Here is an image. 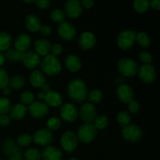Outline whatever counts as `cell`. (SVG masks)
<instances>
[{"instance_id":"681fc988","label":"cell","mask_w":160,"mask_h":160,"mask_svg":"<svg viewBox=\"0 0 160 160\" xmlns=\"http://www.w3.org/2000/svg\"><path fill=\"white\" fill-rule=\"evenodd\" d=\"M150 7L154 10H159L160 9V0H152L150 2Z\"/></svg>"},{"instance_id":"ac0fdd59","label":"cell","mask_w":160,"mask_h":160,"mask_svg":"<svg viewBox=\"0 0 160 160\" xmlns=\"http://www.w3.org/2000/svg\"><path fill=\"white\" fill-rule=\"evenodd\" d=\"M44 102L50 107L57 108L62 105L63 98L62 95L56 91H49L47 93H45L44 96Z\"/></svg>"},{"instance_id":"db71d44e","label":"cell","mask_w":160,"mask_h":160,"mask_svg":"<svg viewBox=\"0 0 160 160\" xmlns=\"http://www.w3.org/2000/svg\"><path fill=\"white\" fill-rule=\"evenodd\" d=\"M8 160H24V159L20 156H9V158L8 159Z\"/></svg>"},{"instance_id":"e0dca14e","label":"cell","mask_w":160,"mask_h":160,"mask_svg":"<svg viewBox=\"0 0 160 160\" xmlns=\"http://www.w3.org/2000/svg\"><path fill=\"white\" fill-rule=\"evenodd\" d=\"M22 62L28 70H36L41 63V56L34 51H27Z\"/></svg>"},{"instance_id":"7dc6e473","label":"cell","mask_w":160,"mask_h":160,"mask_svg":"<svg viewBox=\"0 0 160 160\" xmlns=\"http://www.w3.org/2000/svg\"><path fill=\"white\" fill-rule=\"evenodd\" d=\"M10 117L6 115V114L0 116V126L1 127H3V128L7 127L10 123Z\"/></svg>"},{"instance_id":"816d5d0a","label":"cell","mask_w":160,"mask_h":160,"mask_svg":"<svg viewBox=\"0 0 160 160\" xmlns=\"http://www.w3.org/2000/svg\"><path fill=\"white\" fill-rule=\"evenodd\" d=\"M51 91V85L49 84H45L43 87L42 88V92L44 93H47L48 92Z\"/></svg>"},{"instance_id":"cb8c5ba5","label":"cell","mask_w":160,"mask_h":160,"mask_svg":"<svg viewBox=\"0 0 160 160\" xmlns=\"http://www.w3.org/2000/svg\"><path fill=\"white\" fill-rule=\"evenodd\" d=\"M51 46L52 45L49 41L45 38H40L36 41L34 43V48H35L34 52L40 56H45L48 54H50Z\"/></svg>"},{"instance_id":"d590c367","label":"cell","mask_w":160,"mask_h":160,"mask_svg":"<svg viewBox=\"0 0 160 160\" xmlns=\"http://www.w3.org/2000/svg\"><path fill=\"white\" fill-rule=\"evenodd\" d=\"M32 136L29 134H22L18 137L17 140V145L20 148H26L32 143Z\"/></svg>"},{"instance_id":"603a6c76","label":"cell","mask_w":160,"mask_h":160,"mask_svg":"<svg viewBox=\"0 0 160 160\" xmlns=\"http://www.w3.org/2000/svg\"><path fill=\"white\" fill-rule=\"evenodd\" d=\"M30 83L37 88H42L46 84V77L42 70H34L30 75Z\"/></svg>"},{"instance_id":"3957f363","label":"cell","mask_w":160,"mask_h":160,"mask_svg":"<svg viewBox=\"0 0 160 160\" xmlns=\"http://www.w3.org/2000/svg\"><path fill=\"white\" fill-rule=\"evenodd\" d=\"M138 64L131 58H123L117 62V69L120 74L126 78H133L138 70Z\"/></svg>"},{"instance_id":"f35d334b","label":"cell","mask_w":160,"mask_h":160,"mask_svg":"<svg viewBox=\"0 0 160 160\" xmlns=\"http://www.w3.org/2000/svg\"><path fill=\"white\" fill-rule=\"evenodd\" d=\"M11 107L10 100L6 97H0V116L9 112Z\"/></svg>"},{"instance_id":"bcb514c9","label":"cell","mask_w":160,"mask_h":160,"mask_svg":"<svg viewBox=\"0 0 160 160\" xmlns=\"http://www.w3.org/2000/svg\"><path fill=\"white\" fill-rule=\"evenodd\" d=\"M25 52L21 51L15 49L13 53V57H12V62H22L24 57Z\"/></svg>"},{"instance_id":"60d3db41","label":"cell","mask_w":160,"mask_h":160,"mask_svg":"<svg viewBox=\"0 0 160 160\" xmlns=\"http://www.w3.org/2000/svg\"><path fill=\"white\" fill-rule=\"evenodd\" d=\"M138 58L141 62H143L144 64H151L152 61V56L148 51L140 52L138 54Z\"/></svg>"},{"instance_id":"ee69618b","label":"cell","mask_w":160,"mask_h":160,"mask_svg":"<svg viewBox=\"0 0 160 160\" xmlns=\"http://www.w3.org/2000/svg\"><path fill=\"white\" fill-rule=\"evenodd\" d=\"M39 32H40L41 34L43 35L44 37H48V36L51 35L52 33V28L49 25L43 24L41 26L40 29H39Z\"/></svg>"},{"instance_id":"4dcf8cb0","label":"cell","mask_w":160,"mask_h":160,"mask_svg":"<svg viewBox=\"0 0 160 160\" xmlns=\"http://www.w3.org/2000/svg\"><path fill=\"white\" fill-rule=\"evenodd\" d=\"M17 147V145L12 139H6L2 145V150L5 154L11 156H12Z\"/></svg>"},{"instance_id":"e575fe53","label":"cell","mask_w":160,"mask_h":160,"mask_svg":"<svg viewBox=\"0 0 160 160\" xmlns=\"http://www.w3.org/2000/svg\"><path fill=\"white\" fill-rule=\"evenodd\" d=\"M66 13L64 12V11H62L60 9H55L50 13V17H51V20H52L54 23H61L62 22L65 21L66 20Z\"/></svg>"},{"instance_id":"74e56055","label":"cell","mask_w":160,"mask_h":160,"mask_svg":"<svg viewBox=\"0 0 160 160\" xmlns=\"http://www.w3.org/2000/svg\"><path fill=\"white\" fill-rule=\"evenodd\" d=\"M34 95L30 91H24L20 95V102L24 106H30L34 102Z\"/></svg>"},{"instance_id":"1f68e13d","label":"cell","mask_w":160,"mask_h":160,"mask_svg":"<svg viewBox=\"0 0 160 160\" xmlns=\"http://www.w3.org/2000/svg\"><path fill=\"white\" fill-rule=\"evenodd\" d=\"M133 6L136 12L144 13L150 8V0H134Z\"/></svg>"},{"instance_id":"d6a6232c","label":"cell","mask_w":160,"mask_h":160,"mask_svg":"<svg viewBox=\"0 0 160 160\" xmlns=\"http://www.w3.org/2000/svg\"><path fill=\"white\" fill-rule=\"evenodd\" d=\"M87 98L89 101L88 102L92 103V104L99 103L103 98V93L99 89H94V90L88 92Z\"/></svg>"},{"instance_id":"4fadbf2b","label":"cell","mask_w":160,"mask_h":160,"mask_svg":"<svg viewBox=\"0 0 160 160\" xmlns=\"http://www.w3.org/2000/svg\"><path fill=\"white\" fill-rule=\"evenodd\" d=\"M57 32L60 38L64 41H71L77 36L76 28L67 21L59 23L57 28Z\"/></svg>"},{"instance_id":"d6986e66","label":"cell","mask_w":160,"mask_h":160,"mask_svg":"<svg viewBox=\"0 0 160 160\" xmlns=\"http://www.w3.org/2000/svg\"><path fill=\"white\" fill-rule=\"evenodd\" d=\"M28 112V109L26 106L22 103H17L11 106L9 110V117L13 120H23Z\"/></svg>"},{"instance_id":"f546056e","label":"cell","mask_w":160,"mask_h":160,"mask_svg":"<svg viewBox=\"0 0 160 160\" xmlns=\"http://www.w3.org/2000/svg\"><path fill=\"white\" fill-rule=\"evenodd\" d=\"M117 123H119L122 128H125V127L128 126L131 124V114L128 111H120L118 113L117 117Z\"/></svg>"},{"instance_id":"2e32d148","label":"cell","mask_w":160,"mask_h":160,"mask_svg":"<svg viewBox=\"0 0 160 160\" xmlns=\"http://www.w3.org/2000/svg\"><path fill=\"white\" fill-rule=\"evenodd\" d=\"M117 95L118 99L121 102L125 103V104H128L132 100H134V90L128 84H122L117 88Z\"/></svg>"},{"instance_id":"484cf974","label":"cell","mask_w":160,"mask_h":160,"mask_svg":"<svg viewBox=\"0 0 160 160\" xmlns=\"http://www.w3.org/2000/svg\"><path fill=\"white\" fill-rule=\"evenodd\" d=\"M25 85H26V79L21 74H15L9 79V86L11 89L16 91L21 90L25 87Z\"/></svg>"},{"instance_id":"ffe728a7","label":"cell","mask_w":160,"mask_h":160,"mask_svg":"<svg viewBox=\"0 0 160 160\" xmlns=\"http://www.w3.org/2000/svg\"><path fill=\"white\" fill-rule=\"evenodd\" d=\"M31 45V39L29 34L26 33H21L16 37L14 40V48L18 51L25 52L28 51Z\"/></svg>"},{"instance_id":"8fae6325","label":"cell","mask_w":160,"mask_h":160,"mask_svg":"<svg viewBox=\"0 0 160 160\" xmlns=\"http://www.w3.org/2000/svg\"><path fill=\"white\" fill-rule=\"evenodd\" d=\"M33 142L39 146L45 147L49 145L53 141V134L52 131L47 128H41L34 132L32 136Z\"/></svg>"},{"instance_id":"6f0895ef","label":"cell","mask_w":160,"mask_h":160,"mask_svg":"<svg viewBox=\"0 0 160 160\" xmlns=\"http://www.w3.org/2000/svg\"><path fill=\"white\" fill-rule=\"evenodd\" d=\"M67 160H78V159H76V158H70V159H68Z\"/></svg>"},{"instance_id":"44dd1931","label":"cell","mask_w":160,"mask_h":160,"mask_svg":"<svg viewBox=\"0 0 160 160\" xmlns=\"http://www.w3.org/2000/svg\"><path fill=\"white\" fill-rule=\"evenodd\" d=\"M42 160H62V153L59 148L48 145L42 152Z\"/></svg>"},{"instance_id":"4316f807","label":"cell","mask_w":160,"mask_h":160,"mask_svg":"<svg viewBox=\"0 0 160 160\" xmlns=\"http://www.w3.org/2000/svg\"><path fill=\"white\" fill-rule=\"evenodd\" d=\"M12 36L6 31H0V52L6 51L9 49L12 44Z\"/></svg>"},{"instance_id":"7bdbcfd3","label":"cell","mask_w":160,"mask_h":160,"mask_svg":"<svg viewBox=\"0 0 160 160\" xmlns=\"http://www.w3.org/2000/svg\"><path fill=\"white\" fill-rule=\"evenodd\" d=\"M63 52V48L62 45L59 43H56L51 46V49H50V54L52 56H56V57H59Z\"/></svg>"},{"instance_id":"f5cc1de1","label":"cell","mask_w":160,"mask_h":160,"mask_svg":"<svg viewBox=\"0 0 160 160\" xmlns=\"http://www.w3.org/2000/svg\"><path fill=\"white\" fill-rule=\"evenodd\" d=\"M6 57H5L4 54L0 52V67H2L3 65H4L5 62H6Z\"/></svg>"},{"instance_id":"9a60e30c","label":"cell","mask_w":160,"mask_h":160,"mask_svg":"<svg viewBox=\"0 0 160 160\" xmlns=\"http://www.w3.org/2000/svg\"><path fill=\"white\" fill-rule=\"evenodd\" d=\"M78 42V45L81 49L84 50V51H88V50L92 49L95 46L97 39L93 33L85 31L80 34Z\"/></svg>"},{"instance_id":"11a10c76","label":"cell","mask_w":160,"mask_h":160,"mask_svg":"<svg viewBox=\"0 0 160 160\" xmlns=\"http://www.w3.org/2000/svg\"><path fill=\"white\" fill-rule=\"evenodd\" d=\"M44 96H45V93L42 92H39L37 95V97H38V98L39 99V101H42V100H43Z\"/></svg>"},{"instance_id":"f6af8a7d","label":"cell","mask_w":160,"mask_h":160,"mask_svg":"<svg viewBox=\"0 0 160 160\" xmlns=\"http://www.w3.org/2000/svg\"><path fill=\"white\" fill-rule=\"evenodd\" d=\"M36 6L40 9H46L49 8L51 6V1L50 0H36Z\"/></svg>"},{"instance_id":"30bf717a","label":"cell","mask_w":160,"mask_h":160,"mask_svg":"<svg viewBox=\"0 0 160 160\" xmlns=\"http://www.w3.org/2000/svg\"><path fill=\"white\" fill-rule=\"evenodd\" d=\"M137 74L142 82L149 84L156 81V70L152 64H143L138 67Z\"/></svg>"},{"instance_id":"8992f818","label":"cell","mask_w":160,"mask_h":160,"mask_svg":"<svg viewBox=\"0 0 160 160\" xmlns=\"http://www.w3.org/2000/svg\"><path fill=\"white\" fill-rule=\"evenodd\" d=\"M121 135L123 139L130 142H137L143 137L142 128L136 124H129L122 128Z\"/></svg>"},{"instance_id":"277c9868","label":"cell","mask_w":160,"mask_h":160,"mask_svg":"<svg viewBox=\"0 0 160 160\" xmlns=\"http://www.w3.org/2000/svg\"><path fill=\"white\" fill-rule=\"evenodd\" d=\"M98 130L93 123H84L78 130L76 135L78 141L81 143L89 144L93 142L97 136Z\"/></svg>"},{"instance_id":"6da1fadb","label":"cell","mask_w":160,"mask_h":160,"mask_svg":"<svg viewBox=\"0 0 160 160\" xmlns=\"http://www.w3.org/2000/svg\"><path fill=\"white\" fill-rule=\"evenodd\" d=\"M67 93L70 99L73 101L76 102H83L87 99L88 90L85 82L83 80L76 78L69 83Z\"/></svg>"},{"instance_id":"7a4b0ae2","label":"cell","mask_w":160,"mask_h":160,"mask_svg":"<svg viewBox=\"0 0 160 160\" xmlns=\"http://www.w3.org/2000/svg\"><path fill=\"white\" fill-rule=\"evenodd\" d=\"M41 68L44 74L53 77L58 76L62 72V64L58 57L48 54L41 59Z\"/></svg>"},{"instance_id":"b9f144b4","label":"cell","mask_w":160,"mask_h":160,"mask_svg":"<svg viewBox=\"0 0 160 160\" xmlns=\"http://www.w3.org/2000/svg\"><path fill=\"white\" fill-rule=\"evenodd\" d=\"M128 109L131 113L136 114L140 111L141 109V104L137 100H132L131 102L128 104Z\"/></svg>"},{"instance_id":"83f0119b","label":"cell","mask_w":160,"mask_h":160,"mask_svg":"<svg viewBox=\"0 0 160 160\" xmlns=\"http://www.w3.org/2000/svg\"><path fill=\"white\" fill-rule=\"evenodd\" d=\"M135 42H137L139 46L144 48H148L151 45V38H150L149 35L143 31L136 33Z\"/></svg>"},{"instance_id":"680465c9","label":"cell","mask_w":160,"mask_h":160,"mask_svg":"<svg viewBox=\"0 0 160 160\" xmlns=\"http://www.w3.org/2000/svg\"><path fill=\"white\" fill-rule=\"evenodd\" d=\"M0 160H2V159H0Z\"/></svg>"},{"instance_id":"836d02e7","label":"cell","mask_w":160,"mask_h":160,"mask_svg":"<svg viewBox=\"0 0 160 160\" xmlns=\"http://www.w3.org/2000/svg\"><path fill=\"white\" fill-rule=\"evenodd\" d=\"M93 125L97 130H103L109 125V118L106 115H98L93 121Z\"/></svg>"},{"instance_id":"9f6ffc18","label":"cell","mask_w":160,"mask_h":160,"mask_svg":"<svg viewBox=\"0 0 160 160\" xmlns=\"http://www.w3.org/2000/svg\"><path fill=\"white\" fill-rule=\"evenodd\" d=\"M24 2L28 3V4H32V3H34L36 2V0H23Z\"/></svg>"},{"instance_id":"7402d4cb","label":"cell","mask_w":160,"mask_h":160,"mask_svg":"<svg viewBox=\"0 0 160 160\" xmlns=\"http://www.w3.org/2000/svg\"><path fill=\"white\" fill-rule=\"evenodd\" d=\"M64 63H65L67 70L73 73L79 71L82 66L81 59L76 55L73 54H70L66 56L65 59H64Z\"/></svg>"},{"instance_id":"ab89813d","label":"cell","mask_w":160,"mask_h":160,"mask_svg":"<svg viewBox=\"0 0 160 160\" xmlns=\"http://www.w3.org/2000/svg\"><path fill=\"white\" fill-rule=\"evenodd\" d=\"M9 78L7 72L2 67H0V89H2L6 86L9 85Z\"/></svg>"},{"instance_id":"52a82bcc","label":"cell","mask_w":160,"mask_h":160,"mask_svg":"<svg viewBox=\"0 0 160 160\" xmlns=\"http://www.w3.org/2000/svg\"><path fill=\"white\" fill-rule=\"evenodd\" d=\"M98 116L96 107L90 102H85L78 110V117L84 123H92Z\"/></svg>"},{"instance_id":"f1b7e54d","label":"cell","mask_w":160,"mask_h":160,"mask_svg":"<svg viewBox=\"0 0 160 160\" xmlns=\"http://www.w3.org/2000/svg\"><path fill=\"white\" fill-rule=\"evenodd\" d=\"M24 160H41L42 152L35 148H29L23 152Z\"/></svg>"},{"instance_id":"5b68a950","label":"cell","mask_w":160,"mask_h":160,"mask_svg":"<svg viewBox=\"0 0 160 160\" xmlns=\"http://www.w3.org/2000/svg\"><path fill=\"white\" fill-rule=\"evenodd\" d=\"M136 32L132 30H124L118 34L117 44L120 49L123 51L130 49L135 43Z\"/></svg>"},{"instance_id":"d4e9b609","label":"cell","mask_w":160,"mask_h":160,"mask_svg":"<svg viewBox=\"0 0 160 160\" xmlns=\"http://www.w3.org/2000/svg\"><path fill=\"white\" fill-rule=\"evenodd\" d=\"M25 26L27 29L32 33H36L39 31L42 23L41 20L37 16L34 14H30L25 19Z\"/></svg>"},{"instance_id":"c3c4849f","label":"cell","mask_w":160,"mask_h":160,"mask_svg":"<svg viewBox=\"0 0 160 160\" xmlns=\"http://www.w3.org/2000/svg\"><path fill=\"white\" fill-rule=\"evenodd\" d=\"M82 7L85 8L87 9H90L93 7L94 1L93 0H81V2Z\"/></svg>"},{"instance_id":"7c38bea8","label":"cell","mask_w":160,"mask_h":160,"mask_svg":"<svg viewBox=\"0 0 160 160\" xmlns=\"http://www.w3.org/2000/svg\"><path fill=\"white\" fill-rule=\"evenodd\" d=\"M28 112L30 115L34 119H42L48 114V106L44 102L34 101L29 106Z\"/></svg>"},{"instance_id":"ba28073f","label":"cell","mask_w":160,"mask_h":160,"mask_svg":"<svg viewBox=\"0 0 160 160\" xmlns=\"http://www.w3.org/2000/svg\"><path fill=\"white\" fill-rule=\"evenodd\" d=\"M60 143L62 148L67 153H71L77 148L78 145V139L73 131H67L62 134L60 138Z\"/></svg>"},{"instance_id":"f907efd6","label":"cell","mask_w":160,"mask_h":160,"mask_svg":"<svg viewBox=\"0 0 160 160\" xmlns=\"http://www.w3.org/2000/svg\"><path fill=\"white\" fill-rule=\"evenodd\" d=\"M2 91L3 95H6V96L9 95L11 94V92H12V89H11V88L9 87V85H7V86H6L5 88H3L2 89Z\"/></svg>"},{"instance_id":"8d00e7d4","label":"cell","mask_w":160,"mask_h":160,"mask_svg":"<svg viewBox=\"0 0 160 160\" xmlns=\"http://www.w3.org/2000/svg\"><path fill=\"white\" fill-rule=\"evenodd\" d=\"M62 125V120L58 117H52L47 120L46 127L47 129L50 131H57Z\"/></svg>"},{"instance_id":"9c48e42d","label":"cell","mask_w":160,"mask_h":160,"mask_svg":"<svg viewBox=\"0 0 160 160\" xmlns=\"http://www.w3.org/2000/svg\"><path fill=\"white\" fill-rule=\"evenodd\" d=\"M59 114L61 119L63 121L67 123H73L78 118V109L73 103L67 102L60 106Z\"/></svg>"},{"instance_id":"5bb4252c","label":"cell","mask_w":160,"mask_h":160,"mask_svg":"<svg viewBox=\"0 0 160 160\" xmlns=\"http://www.w3.org/2000/svg\"><path fill=\"white\" fill-rule=\"evenodd\" d=\"M83 7L79 0H67L64 6L66 16L72 19H77L81 15Z\"/></svg>"}]
</instances>
